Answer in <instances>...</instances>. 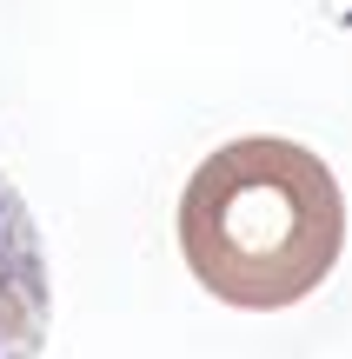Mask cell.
Wrapping results in <instances>:
<instances>
[{
    "label": "cell",
    "mask_w": 352,
    "mask_h": 359,
    "mask_svg": "<svg viewBox=\"0 0 352 359\" xmlns=\"http://www.w3.org/2000/svg\"><path fill=\"white\" fill-rule=\"evenodd\" d=\"M186 273L220 306L279 313L326 286L346 253V193L300 140L246 133L206 154L180 193Z\"/></svg>",
    "instance_id": "1"
},
{
    "label": "cell",
    "mask_w": 352,
    "mask_h": 359,
    "mask_svg": "<svg viewBox=\"0 0 352 359\" xmlns=\"http://www.w3.org/2000/svg\"><path fill=\"white\" fill-rule=\"evenodd\" d=\"M53 333V280L47 246L20 187L0 173V359H40Z\"/></svg>",
    "instance_id": "2"
}]
</instances>
